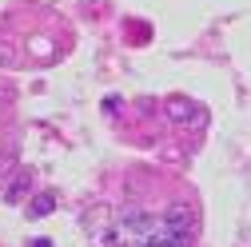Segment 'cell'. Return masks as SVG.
<instances>
[{
    "label": "cell",
    "instance_id": "cell-2",
    "mask_svg": "<svg viewBox=\"0 0 251 247\" xmlns=\"http://www.w3.org/2000/svg\"><path fill=\"white\" fill-rule=\"evenodd\" d=\"M155 231H164V235H176V239H187V243H192V235H196V211L187 207V203H172V207L164 211V220L155 223Z\"/></svg>",
    "mask_w": 251,
    "mask_h": 247
},
{
    "label": "cell",
    "instance_id": "cell-3",
    "mask_svg": "<svg viewBox=\"0 0 251 247\" xmlns=\"http://www.w3.org/2000/svg\"><path fill=\"white\" fill-rule=\"evenodd\" d=\"M164 112H168L172 124H183V128H200V124L207 120V112H203L196 100H187V96H172V100L164 104Z\"/></svg>",
    "mask_w": 251,
    "mask_h": 247
},
{
    "label": "cell",
    "instance_id": "cell-7",
    "mask_svg": "<svg viewBox=\"0 0 251 247\" xmlns=\"http://www.w3.org/2000/svg\"><path fill=\"white\" fill-rule=\"evenodd\" d=\"M32 247H52V243H48V239H36V243H32Z\"/></svg>",
    "mask_w": 251,
    "mask_h": 247
},
{
    "label": "cell",
    "instance_id": "cell-5",
    "mask_svg": "<svg viewBox=\"0 0 251 247\" xmlns=\"http://www.w3.org/2000/svg\"><path fill=\"white\" fill-rule=\"evenodd\" d=\"M28 188H32V172L24 168V172H16V179L8 183V192H4V199H8V203H16L20 196H28Z\"/></svg>",
    "mask_w": 251,
    "mask_h": 247
},
{
    "label": "cell",
    "instance_id": "cell-1",
    "mask_svg": "<svg viewBox=\"0 0 251 247\" xmlns=\"http://www.w3.org/2000/svg\"><path fill=\"white\" fill-rule=\"evenodd\" d=\"M151 235H155V220L148 211H124L108 231V243L112 247H148Z\"/></svg>",
    "mask_w": 251,
    "mask_h": 247
},
{
    "label": "cell",
    "instance_id": "cell-4",
    "mask_svg": "<svg viewBox=\"0 0 251 247\" xmlns=\"http://www.w3.org/2000/svg\"><path fill=\"white\" fill-rule=\"evenodd\" d=\"M56 211V196L52 192H40L32 203H28V220H44V215H52Z\"/></svg>",
    "mask_w": 251,
    "mask_h": 247
},
{
    "label": "cell",
    "instance_id": "cell-6",
    "mask_svg": "<svg viewBox=\"0 0 251 247\" xmlns=\"http://www.w3.org/2000/svg\"><path fill=\"white\" fill-rule=\"evenodd\" d=\"M148 247H192V243H187V239H176V235H164V231H155Z\"/></svg>",
    "mask_w": 251,
    "mask_h": 247
}]
</instances>
